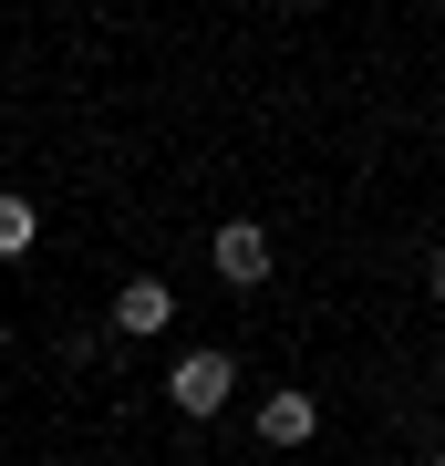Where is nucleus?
I'll return each mask as SVG.
<instances>
[{"mask_svg":"<svg viewBox=\"0 0 445 466\" xmlns=\"http://www.w3.org/2000/svg\"><path fill=\"white\" fill-rule=\"evenodd\" d=\"M166 394H177V415H217V404L238 394V363H228V352H177Z\"/></svg>","mask_w":445,"mask_h":466,"instance_id":"obj_1","label":"nucleus"},{"mask_svg":"<svg viewBox=\"0 0 445 466\" xmlns=\"http://www.w3.org/2000/svg\"><path fill=\"white\" fill-rule=\"evenodd\" d=\"M207 269H217L228 290H259V280H269V228H259V218H228V228L207 238Z\"/></svg>","mask_w":445,"mask_h":466,"instance_id":"obj_2","label":"nucleus"},{"mask_svg":"<svg viewBox=\"0 0 445 466\" xmlns=\"http://www.w3.org/2000/svg\"><path fill=\"white\" fill-rule=\"evenodd\" d=\"M115 332H135V342L177 332V290H166V280H125L115 290Z\"/></svg>","mask_w":445,"mask_h":466,"instance_id":"obj_3","label":"nucleus"},{"mask_svg":"<svg viewBox=\"0 0 445 466\" xmlns=\"http://www.w3.org/2000/svg\"><path fill=\"white\" fill-rule=\"evenodd\" d=\"M259 435H269V446H311V435H321V404L300 394V383H280V394H259Z\"/></svg>","mask_w":445,"mask_h":466,"instance_id":"obj_4","label":"nucleus"},{"mask_svg":"<svg viewBox=\"0 0 445 466\" xmlns=\"http://www.w3.org/2000/svg\"><path fill=\"white\" fill-rule=\"evenodd\" d=\"M32 228H42L32 198H0V259H21V249H32Z\"/></svg>","mask_w":445,"mask_h":466,"instance_id":"obj_5","label":"nucleus"},{"mask_svg":"<svg viewBox=\"0 0 445 466\" xmlns=\"http://www.w3.org/2000/svg\"><path fill=\"white\" fill-rule=\"evenodd\" d=\"M435 300H445V249H435Z\"/></svg>","mask_w":445,"mask_h":466,"instance_id":"obj_6","label":"nucleus"},{"mask_svg":"<svg viewBox=\"0 0 445 466\" xmlns=\"http://www.w3.org/2000/svg\"><path fill=\"white\" fill-rule=\"evenodd\" d=\"M435 394H445V373H435Z\"/></svg>","mask_w":445,"mask_h":466,"instance_id":"obj_7","label":"nucleus"},{"mask_svg":"<svg viewBox=\"0 0 445 466\" xmlns=\"http://www.w3.org/2000/svg\"><path fill=\"white\" fill-rule=\"evenodd\" d=\"M425 466H445V456H425Z\"/></svg>","mask_w":445,"mask_h":466,"instance_id":"obj_8","label":"nucleus"},{"mask_svg":"<svg viewBox=\"0 0 445 466\" xmlns=\"http://www.w3.org/2000/svg\"><path fill=\"white\" fill-rule=\"evenodd\" d=\"M0 342H11V332H0Z\"/></svg>","mask_w":445,"mask_h":466,"instance_id":"obj_9","label":"nucleus"}]
</instances>
